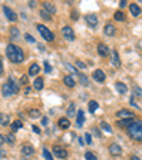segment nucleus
I'll use <instances>...</instances> for the list:
<instances>
[{
    "mask_svg": "<svg viewBox=\"0 0 142 160\" xmlns=\"http://www.w3.org/2000/svg\"><path fill=\"white\" fill-rule=\"evenodd\" d=\"M6 54L10 62H13V63H21L24 60L23 50L20 49V47H17L16 44H9L6 47Z\"/></svg>",
    "mask_w": 142,
    "mask_h": 160,
    "instance_id": "obj_1",
    "label": "nucleus"
},
{
    "mask_svg": "<svg viewBox=\"0 0 142 160\" xmlns=\"http://www.w3.org/2000/svg\"><path fill=\"white\" fill-rule=\"evenodd\" d=\"M128 134L136 142H142V122L134 120L132 124L128 127Z\"/></svg>",
    "mask_w": 142,
    "mask_h": 160,
    "instance_id": "obj_2",
    "label": "nucleus"
},
{
    "mask_svg": "<svg viewBox=\"0 0 142 160\" xmlns=\"http://www.w3.org/2000/svg\"><path fill=\"white\" fill-rule=\"evenodd\" d=\"M37 30L40 32V34L43 36L44 40H47V42H53L54 40V34L51 33L44 24H37Z\"/></svg>",
    "mask_w": 142,
    "mask_h": 160,
    "instance_id": "obj_3",
    "label": "nucleus"
},
{
    "mask_svg": "<svg viewBox=\"0 0 142 160\" xmlns=\"http://www.w3.org/2000/svg\"><path fill=\"white\" fill-rule=\"evenodd\" d=\"M61 33H63L64 39L70 40V42H73V40L76 39V34H74V30L71 29V27H70V26L63 27V30H61Z\"/></svg>",
    "mask_w": 142,
    "mask_h": 160,
    "instance_id": "obj_4",
    "label": "nucleus"
},
{
    "mask_svg": "<svg viewBox=\"0 0 142 160\" xmlns=\"http://www.w3.org/2000/svg\"><path fill=\"white\" fill-rule=\"evenodd\" d=\"M2 93H3L4 97H9V96H11V94L17 93V92H16V90H14L11 86H10L9 83H4L3 86H2Z\"/></svg>",
    "mask_w": 142,
    "mask_h": 160,
    "instance_id": "obj_5",
    "label": "nucleus"
},
{
    "mask_svg": "<svg viewBox=\"0 0 142 160\" xmlns=\"http://www.w3.org/2000/svg\"><path fill=\"white\" fill-rule=\"evenodd\" d=\"M3 12H4L6 17L10 20V22H16V20H17V14L14 13V12L10 9L9 6H3Z\"/></svg>",
    "mask_w": 142,
    "mask_h": 160,
    "instance_id": "obj_6",
    "label": "nucleus"
},
{
    "mask_svg": "<svg viewBox=\"0 0 142 160\" xmlns=\"http://www.w3.org/2000/svg\"><path fill=\"white\" fill-rule=\"evenodd\" d=\"M53 152H54V156L58 157V159H66V157H67V150H66V149H63V147L54 146Z\"/></svg>",
    "mask_w": 142,
    "mask_h": 160,
    "instance_id": "obj_7",
    "label": "nucleus"
},
{
    "mask_svg": "<svg viewBox=\"0 0 142 160\" xmlns=\"http://www.w3.org/2000/svg\"><path fill=\"white\" fill-rule=\"evenodd\" d=\"M85 22L87 24H88L89 27H97V24H98V19H97L95 14H87L85 16Z\"/></svg>",
    "mask_w": 142,
    "mask_h": 160,
    "instance_id": "obj_8",
    "label": "nucleus"
},
{
    "mask_svg": "<svg viewBox=\"0 0 142 160\" xmlns=\"http://www.w3.org/2000/svg\"><path fill=\"white\" fill-rule=\"evenodd\" d=\"M117 116H118V117H122V119H132L135 114H134L131 110L122 109V110H119V112H117Z\"/></svg>",
    "mask_w": 142,
    "mask_h": 160,
    "instance_id": "obj_9",
    "label": "nucleus"
},
{
    "mask_svg": "<svg viewBox=\"0 0 142 160\" xmlns=\"http://www.w3.org/2000/svg\"><path fill=\"white\" fill-rule=\"evenodd\" d=\"M93 77H94V80H97L98 83H103V82H105V73H104L103 70H95L93 73Z\"/></svg>",
    "mask_w": 142,
    "mask_h": 160,
    "instance_id": "obj_10",
    "label": "nucleus"
},
{
    "mask_svg": "<svg viewBox=\"0 0 142 160\" xmlns=\"http://www.w3.org/2000/svg\"><path fill=\"white\" fill-rule=\"evenodd\" d=\"M111 63H112L115 67L121 66V60H119V57H118V52H117V50H114L112 54H111Z\"/></svg>",
    "mask_w": 142,
    "mask_h": 160,
    "instance_id": "obj_11",
    "label": "nucleus"
},
{
    "mask_svg": "<svg viewBox=\"0 0 142 160\" xmlns=\"http://www.w3.org/2000/svg\"><path fill=\"white\" fill-rule=\"evenodd\" d=\"M104 33H105V36L112 37L114 34H115V27H114V24H111V23L107 24L105 29H104Z\"/></svg>",
    "mask_w": 142,
    "mask_h": 160,
    "instance_id": "obj_12",
    "label": "nucleus"
},
{
    "mask_svg": "<svg viewBox=\"0 0 142 160\" xmlns=\"http://www.w3.org/2000/svg\"><path fill=\"white\" fill-rule=\"evenodd\" d=\"M43 7H44V10H46L47 13H56V12H57L56 6H54V4H51L50 2H44Z\"/></svg>",
    "mask_w": 142,
    "mask_h": 160,
    "instance_id": "obj_13",
    "label": "nucleus"
},
{
    "mask_svg": "<svg viewBox=\"0 0 142 160\" xmlns=\"http://www.w3.org/2000/svg\"><path fill=\"white\" fill-rule=\"evenodd\" d=\"M109 152H111V154H115V156H119V154L122 153V149L118 146V144H111L109 146Z\"/></svg>",
    "mask_w": 142,
    "mask_h": 160,
    "instance_id": "obj_14",
    "label": "nucleus"
},
{
    "mask_svg": "<svg viewBox=\"0 0 142 160\" xmlns=\"http://www.w3.org/2000/svg\"><path fill=\"white\" fill-rule=\"evenodd\" d=\"M21 153L24 154V156H31V154L34 153V149L30 144H24L23 147H21Z\"/></svg>",
    "mask_w": 142,
    "mask_h": 160,
    "instance_id": "obj_15",
    "label": "nucleus"
},
{
    "mask_svg": "<svg viewBox=\"0 0 142 160\" xmlns=\"http://www.w3.org/2000/svg\"><path fill=\"white\" fill-rule=\"evenodd\" d=\"M98 54H99V56H103V57L108 56V54H109L108 47H107L105 44H98Z\"/></svg>",
    "mask_w": 142,
    "mask_h": 160,
    "instance_id": "obj_16",
    "label": "nucleus"
},
{
    "mask_svg": "<svg viewBox=\"0 0 142 160\" xmlns=\"http://www.w3.org/2000/svg\"><path fill=\"white\" fill-rule=\"evenodd\" d=\"M115 89L118 90V93H121V94H125V93H126V90H128V87H126L124 83H121V82H118V83H115Z\"/></svg>",
    "mask_w": 142,
    "mask_h": 160,
    "instance_id": "obj_17",
    "label": "nucleus"
},
{
    "mask_svg": "<svg viewBox=\"0 0 142 160\" xmlns=\"http://www.w3.org/2000/svg\"><path fill=\"white\" fill-rule=\"evenodd\" d=\"M129 10H131V13H132V16H139V14H141V7L139 6H136L135 3L134 4H131V6H129Z\"/></svg>",
    "mask_w": 142,
    "mask_h": 160,
    "instance_id": "obj_18",
    "label": "nucleus"
},
{
    "mask_svg": "<svg viewBox=\"0 0 142 160\" xmlns=\"http://www.w3.org/2000/svg\"><path fill=\"white\" fill-rule=\"evenodd\" d=\"M132 122H134L132 119H122V120H119L117 124H118L119 127H129L132 124Z\"/></svg>",
    "mask_w": 142,
    "mask_h": 160,
    "instance_id": "obj_19",
    "label": "nucleus"
},
{
    "mask_svg": "<svg viewBox=\"0 0 142 160\" xmlns=\"http://www.w3.org/2000/svg\"><path fill=\"white\" fill-rule=\"evenodd\" d=\"M40 72V67H39V64H31L30 66V69H29V76H36L37 73Z\"/></svg>",
    "mask_w": 142,
    "mask_h": 160,
    "instance_id": "obj_20",
    "label": "nucleus"
},
{
    "mask_svg": "<svg viewBox=\"0 0 142 160\" xmlns=\"http://www.w3.org/2000/svg\"><path fill=\"white\" fill-rule=\"evenodd\" d=\"M70 124H71V123H70V120L66 119V117H63V119L58 120V126L61 127V129H68Z\"/></svg>",
    "mask_w": 142,
    "mask_h": 160,
    "instance_id": "obj_21",
    "label": "nucleus"
},
{
    "mask_svg": "<svg viewBox=\"0 0 142 160\" xmlns=\"http://www.w3.org/2000/svg\"><path fill=\"white\" fill-rule=\"evenodd\" d=\"M84 123V112L83 110H78V113H77V126L81 127Z\"/></svg>",
    "mask_w": 142,
    "mask_h": 160,
    "instance_id": "obj_22",
    "label": "nucleus"
},
{
    "mask_svg": "<svg viewBox=\"0 0 142 160\" xmlns=\"http://www.w3.org/2000/svg\"><path fill=\"white\" fill-rule=\"evenodd\" d=\"M33 86H34V89H36V90H41V89H43V86H44L43 79H40V77H37V79L34 80Z\"/></svg>",
    "mask_w": 142,
    "mask_h": 160,
    "instance_id": "obj_23",
    "label": "nucleus"
},
{
    "mask_svg": "<svg viewBox=\"0 0 142 160\" xmlns=\"http://www.w3.org/2000/svg\"><path fill=\"white\" fill-rule=\"evenodd\" d=\"M64 83H66L68 87H74L76 86V80H74L71 76H66L64 77Z\"/></svg>",
    "mask_w": 142,
    "mask_h": 160,
    "instance_id": "obj_24",
    "label": "nucleus"
},
{
    "mask_svg": "<svg viewBox=\"0 0 142 160\" xmlns=\"http://www.w3.org/2000/svg\"><path fill=\"white\" fill-rule=\"evenodd\" d=\"M74 114H76V104H74V103H70L68 109H67V116H68V117H73Z\"/></svg>",
    "mask_w": 142,
    "mask_h": 160,
    "instance_id": "obj_25",
    "label": "nucleus"
},
{
    "mask_svg": "<svg viewBox=\"0 0 142 160\" xmlns=\"http://www.w3.org/2000/svg\"><path fill=\"white\" fill-rule=\"evenodd\" d=\"M9 122H10V119H9V116H7V114H4V113L0 114V124H2V126H7V124H9Z\"/></svg>",
    "mask_w": 142,
    "mask_h": 160,
    "instance_id": "obj_26",
    "label": "nucleus"
},
{
    "mask_svg": "<svg viewBox=\"0 0 142 160\" xmlns=\"http://www.w3.org/2000/svg\"><path fill=\"white\" fill-rule=\"evenodd\" d=\"M97 109H98V103H97L95 100H91V102L88 103V110L91 112V113H94Z\"/></svg>",
    "mask_w": 142,
    "mask_h": 160,
    "instance_id": "obj_27",
    "label": "nucleus"
},
{
    "mask_svg": "<svg viewBox=\"0 0 142 160\" xmlns=\"http://www.w3.org/2000/svg\"><path fill=\"white\" fill-rule=\"evenodd\" d=\"M29 116L33 117V119H39V117L41 116V113H40V110H37V109H31L29 112Z\"/></svg>",
    "mask_w": 142,
    "mask_h": 160,
    "instance_id": "obj_28",
    "label": "nucleus"
},
{
    "mask_svg": "<svg viewBox=\"0 0 142 160\" xmlns=\"http://www.w3.org/2000/svg\"><path fill=\"white\" fill-rule=\"evenodd\" d=\"M78 79H80V83L83 86H88V77L85 74H78Z\"/></svg>",
    "mask_w": 142,
    "mask_h": 160,
    "instance_id": "obj_29",
    "label": "nucleus"
},
{
    "mask_svg": "<svg viewBox=\"0 0 142 160\" xmlns=\"http://www.w3.org/2000/svg\"><path fill=\"white\" fill-rule=\"evenodd\" d=\"M21 126H23V123H21L20 120H16V122H13V123H11V130H13V132H16V130H19Z\"/></svg>",
    "mask_w": 142,
    "mask_h": 160,
    "instance_id": "obj_30",
    "label": "nucleus"
},
{
    "mask_svg": "<svg viewBox=\"0 0 142 160\" xmlns=\"http://www.w3.org/2000/svg\"><path fill=\"white\" fill-rule=\"evenodd\" d=\"M101 129L105 130L107 133H111V132H112V127L109 126L108 123H105V122H101Z\"/></svg>",
    "mask_w": 142,
    "mask_h": 160,
    "instance_id": "obj_31",
    "label": "nucleus"
},
{
    "mask_svg": "<svg viewBox=\"0 0 142 160\" xmlns=\"http://www.w3.org/2000/svg\"><path fill=\"white\" fill-rule=\"evenodd\" d=\"M115 20H118V22H122L124 19H125V14L122 13V12H121V10H118V12H115Z\"/></svg>",
    "mask_w": 142,
    "mask_h": 160,
    "instance_id": "obj_32",
    "label": "nucleus"
},
{
    "mask_svg": "<svg viewBox=\"0 0 142 160\" xmlns=\"http://www.w3.org/2000/svg\"><path fill=\"white\" fill-rule=\"evenodd\" d=\"M10 34H11V37L13 39H17L19 37V29H16V27H11V30H10Z\"/></svg>",
    "mask_w": 142,
    "mask_h": 160,
    "instance_id": "obj_33",
    "label": "nucleus"
},
{
    "mask_svg": "<svg viewBox=\"0 0 142 160\" xmlns=\"http://www.w3.org/2000/svg\"><path fill=\"white\" fill-rule=\"evenodd\" d=\"M85 160H98V159H97V156L94 153H91V152H87V153H85Z\"/></svg>",
    "mask_w": 142,
    "mask_h": 160,
    "instance_id": "obj_34",
    "label": "nucleus"
},
{
    "mask_svg": "<svg viewBox=\"0 0 142 160\" xmlns=\"http://www.w3.org/2000/svg\"><path fill=\"white\" fill-rule=\"evenodd\" d=\"M132 92H134V96H138V97H142V90L139 89V87H134L132 89Z\"/></svg>",
    "mask_w": 142,
    "mask_h": 160,
    "instance_id": "obj_35",
    "label": "nucleus"
},
{
    "mask_svg": "<svg viewBox=\"0 0 142 160\" xmlns=\"http://www.w3.org/2000/svg\"><path fill=\"white\" fill-rule=\"evenodd\" d=\"M43 156L46 157L47 160H54V159H53V156H51V153H50V152H48V150H47V149H44V152H43Z\"/></svg>",
    "mask_w": 142,
    "mask_h": 160,
    "instance_id": "obj_36",
    "label": "nucleus"
},
{
    "mask_svg": "<svg viewBox=\"0 0 142 160\" xmlns=\"http://www.w3.org/2000/svg\"><path fill=\"white\" fill-rule=\"evenodd\" d=\"M40 16L43 17V19H46V20H50V19H51V17H50V14L47 13L46 10H41V12H40Z\"/></svg>",
    "mask_w": 142,
    "mask_h": 160,
    "instance_id": "obj_37",
    "label": "nucleus"
},
{
    "mask_svg": "<svg viewBox=\"0 0 142 160\" xmlns=\"http://www.w3.org/2000/svg\"><path fill=\"white\" fill-rule=\"evenodd\" d=\"M6 142H7V143H10V144L14 143V136H13V134H11V133L7 134V136H6Z\"/></svg>",
    "mask_w": 142,
    "mask_h": 160,
    "instance_id": "obj_38",
    "label": "nucleus"
},
{
    "mask_svg": "<svg viewBox=\"0 0 142 160\" xmlns=\"http://www.w3.org/2000/svg\"><path fill=\"white\" fill-rule=\"evenodd\" d=\"M44 72H46V73H50V72H51V66H50L48 62H44Z\"/></svg>",
    "mask_w": 142,
    "mask_h": 160,
    "instance_id": "obj_39",
    "label": "nucleus"
},
{
    "mask_svg": "<svg viewBox=\"0 0 142 160\" xmlns=\"http://www.w3.org/2000/svg\"><path fill=\"white\" fill-rule=\"evenodd\" d=\"M66 67H67V69H68V70H70V72H71V73H77V70H76V69H74V67H73V66H71V64L66 63Z\"/></svg>",
    "mask_w": 142,
    "mask_h": 160,
    "instance_id": "obj_40",
    "label": "nucleus"
},
{
    "mask_svg": "<svg viewBox=\"0 0 142 160\" xmlns=\"http://www.w3.org/2000/svg\"><path fill=\"white\" fill-rule=\"evenodd\" d=\"M85 142H87L88 144L93 143V140H91V134H89V133H85Z\"/></svg>",
    "mask_w": 142,
    "mask_h": 160,
    "instance_id": "obj_41",
    "label": "nucleus"
},
{
    "mask_svg": "<svg viewBox=\"0 0 142 160\" xmlns=\"http://www.w3.org/2000/svg\"><path fill=\"white\" fill-rule=\"evenodd\" d=\"M24 37H26V40L29 42V43H34V39L30 36V34H24Z\"/></svg>",
    "mask_w": 142,
    "mask_h": 160,
    "instance_id": "obj_42",
    "label": "nucleus"
},
{
    "mask_svg": "<svg viewBox=\"0 0 142 160\" xmlns=\"http://www.w3.org/2000/svg\"><path fill=\"white\" fill-rule=\"evenodd\" d=\"M76 66L80 67V69H85V64H84L83 62H80V60H78V62H76Z\"/></svg>",
    "mask_w": 142,
    "mask_h": 160,
    "instance_id": "obj_43",
    "label": "nucleus"
},
{
    "mask_svg": "<svg viewBox=\"0 0 142 160\" xmlns=\"http://www.w3.org/2000/svg\"><path fill=\"white\" fill-rule=\"evenodd\" d=\"M31 129H33V132H34V133H37V134H40V133H41V130H40L37 126H31Z\"/></svg>",
    "mask_w": 142,
    "mask_h": 160,
    "instance_id": "obj_44",
    "label": "nucleus"
},
{
    "mask_svg": "<svg viewBox=\"0 0 142 160\" xmlns=\"http://www.w3.org/2000/svg\"><path fill=\"white\" fill-rule=\"evenodd\" d=\"M20 83H21V84H26L27 83V76H21V79H20Z\"/></svg>",
    "mask_w": 142,
    "mask_h": 160,
    "instance_id": "obj_45",
    "label": "nucleus"
},
{
    "mask_svg": "<svg viewBox=\"0 0 142 160\" xmlns=\"http://www.w3.org/2000/svg\"><path fill=\"white\" fill-rule=\"evenodd\" d=\"M3 63H2V57H0V76H2V74H3Z\"/></svg>",
    "mask_w": 142,
    "mask_h": 160,
    "instance_id": "obj_46",
    "label": "nucleus"
},
{
    "mask_svg": "<svg viewBox=\"0 0 142 160\" xmlns=\"http://www.w3.org/2000/svg\"><path fill=\"white\" fill-rule=\"evenodd\" d=\"M41 123H43L44 126H46V124L48 123V119H47V117H43V120H41Z\"/></svg>",
    "mask_w": 142,
    "mask_h": 160,
    "instance_id": "obj_47",
    "label": "nucleus"
},
{
    "mask_svg": "<svg viewBox=\"0 0 142 160\" xmlns=\"http://www.w3.org/2000/svg\"><path fill=\"white\" fill-rule=\"evenodd\" d=\"M126 6V2L125 0H121V3H119V7H125Z\"/></svg>",
    "mask_w": 142,
    "mask_h": 160,
    "instance_id": "obj_48",
    "label": "nucleus"
},
{
    "mask_svg": "<svg viewBox=\"0 0 142 160\" xmlns=\"http://www.w3.org/2000/svg\"><path fill=\"white\" fill-rule=\"evenodd\" d=\"M30 92H31V89H30V87H26V90H24V93H26V94H29Z\"/></svg>",
    "mask_w": 142,
    "mask_h": 160,
    "instance_id": "obj_49",
    "label": "nucleus"
},
{
    "mask_svg": "<svg viewBox=\"0 0 142 160\" xmlns=\"http://www.w3.org/2000/svg\"><path fill=\"white\" fill-rule=\"evenodd\" d=\"M3 142H4V137L2 136V134H0V146H2V144H3Z\"/></svg>",
    "mask_w": 142,
    "mask_h": 160,
    "instance_id": "obj_50",
    "label": "nucleus"
},
{
    "mask_svg": "<svg viewBox=\"0 0 142 160\" xmlns=\"http://www.w3.org/2000/svg\"><path fill=\"white\" fill-rule=\"evenodd\" d=\"M71 17H73L74 20H77V13H76V12H73V14H71Z\"/></svg>",
    "mask_w": 142,
    "mask_h": 160,
    "instance_id": "obj_51",
    "label": "nucleus"
},
{
    "mask_svg": "<svg viewBox=\"0 0 142 160\" xmlns=\"http://www.w3.org/2000/svg\"><path fill=\"white\" fill-rule=\"evenodd\" d=\"M129 160H141V159H139V157H136V156H131V159H129Z\"/></svg>",
    "mask_w": 142,
    "mask_h": 160,
    "instance_id": "obj_52",
    "label": "nucleus"
},
{
    "mask_svg": "<svg viewBox=\"0 0 142 160\" xmlns=\"http://www.w3.org/2000/svg\"><path fill=\"white\" fill-rule=\"evenodd\" d=\"M139 2H142V0H139Z\"/></svg>",
    "mask_w": 142,
    "mask_h": 160,
    "instance_id": "obj_53",
    "label": "nucleus"
}]
</instances>
